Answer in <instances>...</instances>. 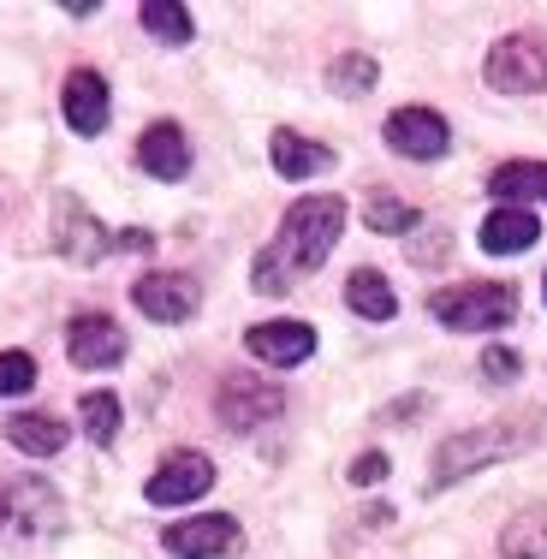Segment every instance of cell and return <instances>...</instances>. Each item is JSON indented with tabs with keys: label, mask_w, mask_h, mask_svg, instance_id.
Listing matches in <instances>:
<instances>
[{
	"label": "cell",
	"mask_w": 547,
	"mask_h": 559,
	"mask_svg": "<svg viewBox=\"0 0 547 559\" xmlns=\"http://www.w3.org/2000/svg\"><path fill=\"white\" fill-rule=\"evenodd\" d=\"M345 233V197H304L286 209L274 245L257 257V292H286L298 274H316L328 262V250Z\"/></svg>",
	"instance_id": "1"
},
{
	"label": "cell",
	"mask_w": 547,
	"mask_h": 559,
	"mask_svg": "<svg viewBox=\"0 0 547 559\" xmlns=\"http://www.w3.org/2000/svg\"><path fill=\"white\" fill-rule=\"evenodd\" d=\"M483 72L500 96H536V90H547V36H536V31L500 36V43L488 48Z\"/></svg>",
	"instance_id": "2"
},
{
	"label": "cell",
	"mask_w": 547,
	"mask_h": 559,
	"mask_svg": "<svg viewBox=\"0 0 547 559\" xmlns=\"http://www.w3.org/2000/svg\"><path fill=\"white\" fill-rule=\"evenodd\" d=\"M518 316V292L512 286H452L435 292V322L459 328V334H494Z\"/></svg>",
	"instance_id": "3"
},
{
	"label": "cell",
	"mask_w": 547,
	"mask_h": 559,
	"mask_svg": "<svg viewBox=\"0 0 547 559\" xmlns=\"http://www.w3.org/2000/svg\"><path fill=\"white\" fill-rule=\"evenodd\" d=\"M518 435H524V423H500V429H471V435H459V441H447L435 452V483H459L464 471H476V464H488V459H512L518 447Z\"/></svg>",
	"instance_id": "4"
},
{
	"label": "cell",
	"mask_w": 547,
	"mask_h": 559,
	"mask_svg": "<svg viewBox=\"0 0 547 559\" xmlns=\"http://www.w3.org/2000/svg\"><path fill=\"white\" fill-rule=\"evenodd\" d=\"M215 411L226 429H257V423H274L280 411H286V393L274 388V381H257V376H226L221 393H215Z\"/></svg>",
	"instance_id": "5"
},
{
	"label": "cell",
	"mask_w": 547,
	"mask_h": 559,
	"mask_svg": "<svg viewBox=\"0 0 547 559\" xmlns=\"http://www.w3.org/2000/svg\"><path fill=\"white\" fill-rule=\"evenodd\" d=\"M209 488H215V464L203 452H173V459H162V471L150 476L143 495H150V506H191Z\"/></svg>",
	"instance_id": "6"
},
{
	"label": "cell",
	"mask_w": 547,
	"mask_h": 559,
	"mask_svg": "<svg viewBox=\"0 0 547 559\" xmlns=\"http://www.w3.org/2000/svg\"><path fill=\"white\" fill-rule=\"evenodd\" d=\"M131 298H138V310L150 316V322H191L197 304H203V292H197L191 274H143L138 286H131Z\"/></svg>",
	"instance_id": "7"
},
{
	"label": "cell",
	"mask_w": 547,
	"mask_h": 559,
	"mask_svg": "<svg viewBox=\"0 0 547 559\" xmlns=\"http://www.w3.org/2000/svg\"><path fill=\"white\" fill-rule=\"evenodd\" d=\"M55 238H60V250L72 262H102L108 250H119V233H108L96 215H90L78 197H60V209H55Z\"/></svg>",
	"instance_id": "8"
},
{
	"label": "cell",
	"mask_w": 547,
	"mask_h": 559,
	"mask_svg": "<svg viewBox=\"0 0 547 559\" xmlns=\"http://www.w3.org/2000/svg\"><path fill=\"white\" fill-rule=\"evenodd\" d=\"M66 357H72L78 369H114L119 357H126V328H119L114 316H78V322L66 328Z\"/></svg>",
	"instance_id": "9"
},
{
	"label": "cell",
	"mask_w": 547,
	"mask_h": 559,
	"mask_svg": "<svg viewBox=\"0 0 547 559\" xmlns=\"http://www.w3.org/2000/svg\"><path fill=\"white\" fill-rule=\"evenodd\" d=\"M0 506H7V524H19L24 536H55L66 506L48 483H36V476H24V483H7V495H0Z\"/></svg>",
	"instance_id": "10"
},
{
	"label": "cell",
	"mask_w": 547,
	"mask_h": 559,
	"mask_svg": "<svg viewBox=\"0 0 547 559\" xmlns=\"http://www.w3.org/2000/svg\"><path fill=\"white\" fill-rule=\"evenodd\" d=\"M162 548L173 559H221V554H233L238 548V524L233 518H185V524H173L162 530Z\"/></svg>",
	"instance_id": "11"
},
{
	"label": "cell",
	"mask_w": 547,
	"mask_h": 559,
	"mask_svg": "<svg viewBox=\"0 0 547 559\" xmlns=\"http://www.w3.org/2000/svg\"><path fill=\"white\" fill-rule=\"evenodd\" d=\"M387 143L399 155H411V162H440L447 155V119L435 108H399L387 119Z\"/></svg>",
	"instance_id": "12"
},
{
	"label": "cell",
	"mask_w": 547,
	"mask_h": 559,
	"mask_svg": "<svg viewBox=\"0 0 547 559\" xmlns=\"http://www.w3.org/2000/svg\"><path fill=\"white\" fill-rule=\"evenodd\" d=\"M60 108H66V126H72L78 138H96V131L108 126V84H102V72L78 66L60 90Z\"/></svg>",
	"instance_id": "13"
},
{
	"label": "cell",
	"mask_w": 547,
	"mask_h": 559,
	"mask_svg": "<svg viewBox=\"0 0 547 559\" xmlns=\"http://www.w3.org/2000/svg\"><path fill=\"white\" fill-rule=\"evenodd\" d=\"M245 345L262 357V364L292 369V364H304V357L316 352V328H310V322H257V328L245 334Z\"/></svg>",
	"instance_id": "14"
},
{
	"label": "cell",
	"mask_w": 547,
	"mask_h": 559,
	"mask_svg": "<svg viewBox=\"0 0 547 559\" xmlns=\"http://www.w3.org/2000/svg\"><path fill=\"white\" fill-rule=\"evenodd\" d=\"M138 162H143L150 179H185V173H191V143H185V131L173 126V119H162V126L143 131Z\"/></svg>",
	"instance_id": "15"
},
{
	"label": "cell",
	"mask_w": 547,
	"mask_h": 559,
	"mask_svg": "<svg viewBox=\"0 0 547 559\" xmlns=\"http://www.w3.org/2000/svg\"><path fill=\"white\" fill-rule=\"evenodd\" d=\"M269 155H274L280 179H316V173H333V150H328V143L298 138V131H274Z\"/></svg>",
	"instance_id": "16"
},
{
	"label": "cell",
	"mask_w": 547,
	"mask_h": 559,
	"mask_svg": "<svg viewBox=\"0 0 547 559\" xmlns=\"http://www.w3.org/2000/svg\"><path fill=\"white\" fill-rule=\"evenodd\" d=\"M542 238V221L530 215V209H494L483 221V250L494 257H518V250H530Z\"/></svg>",
	"instance_id": "17"
},
{
	"label": "cell",
	"mask_w": 547,
	"mask_h": 559,
	"mask_svg": "<svg viewBox=\"0 0 547 559\" xmlns=\"http://www.w3.org/2000/svg\"><path fill=\"white\" fill-rule=\"evenodd\" d=\"M488 191L500 197V209L542 203V197H547V162H506V167H494Z\"/></svg>",
	"instance_id": "18"
},
{
	"label": "cell",
	"mask_w": 547,
	"mask_h": 559,
	"mask_svg": "<svg viewBox=\"0 0 547 559\" xmlns=\"http://www.w3.org/2000/svg\"><path fill=\"white\" fill-rule=\"evenodd\" d=\"M7 441L19 452H31V459H55V452L66 447V423L43 417V411H24V417L7 423Z\"/></svg>",
	"instance_id": "19"
},
{
	"label": "cell",
	"mask_w": 547,
	"mask_h": 559,
	"mask_svg": "<svg viewBox=\"0 0 547 559\" xmlns=\"http://www.w3.org/2000/svg\"><path fill=\"white\" fill-rule=\"evenodd\" d=\"M345 304H352L364 322H393V310H399L393 286H387L376 269H357L352 280H345Z\"/></svg>",
	"instance_id": "20"
},
{
	"label": "cell",
	"mask_w": 547,
	"mask_h": 559,
	"mask_svg": "<svg viewBox=\"0 0 547 559\" xmlns=\"http://www.w3.org/2000/svg\"><path fill=\"white\" fill-rule=\"evenodd\" d=\"M500 554L506 559H547V506H530V512H518L506 524Z\"/></svg>",
	"instance_id": "21"
},
{
	"label": "cell",
	"mask_w": 547,
	"mask_h": 559,
	"mask_svg": "<svg viewBox=\"0 0 547 559\" xmlns=\"http://www.w3.org/2000/svg\"><path fill=\"white\" fill-rule=\"evenodd\" d=\"M138 19H143V31H150V36H162V43H173V48H179V43H191V36H197L191 12H185L179 0H143V7H138Z\"/></svg>",
	"instance_id": "22"
},
{
	"label": "cell",
	"mask_w": 547,
	"mask_h": 559,
	"mask_svg": "<svg viewBox=\"0 0 547 559\" xmlns=\"http://www.w3.org/2000/svg\"><path fill=\"white\" fill-rule=\"evenodd\" d=\"M78 417H84V435L96 447H108L114 435H119V399L114 393H84L78 399Z\"/></svg>",
	"instance_id": "23"
},
{
	"label": "cell",
	"mask_w": 547,
	"mask_h": 559,
	"mask_svg": "<svg viewBox=\"0 0 547 559\" xmlns=\"http://www.w3.org/2000/svg\"><path fill=\"white\" fill-rule=\"evenodd\" d=\"M376 60L369 55H345V60H333L328 66V90L333 96H364V90H376Z\"/></svg>",
	"instance_id": "24"
},
{
	"label": "cell",
	"mask_w": 547,
	"mask_h": 559,
	"mask_svg": "<svg viewBox=\"0 0 547 559\" xmlns=\"http://www.w3.org/2000/svg\"><path fill=\"white\" fill-rule=\"evenodd\" d=\"M364 221L376 226V233H411V226H417V209L399 203V197H387V191H376L364 203Z\"/></svg>",
	"instance_id": "25"
},
{
	"label": "cell",
	"mask_w": 547,
	"mask_h": 559,
	"mask_svg": "<svg viewBox=\"0 0 547 559\" xmlns=\"http://www.w3.org/2000/svg\"><path fill=\"white\" fill-rule=\"evenodd\" d=\"M31 388H36V357H24V352H0V399L31 393Z\"/></svg>",
	"instance_id": "26"
},
{
	"label": "cell",
	"mask_w": 547,
	"mask_h": 559,
	"mask_svg": "<svg viewBox=\"0 0 547 559\" xmlns=\"http://www.w3.org/2000/svg\"><path fill=\"white\" fill-rule=\"evenodd\" d=\"M483 376L488 381H518V357L506 352V345H488V352H483Z\"/></svg>",
	"instance_id": "27"
},
{
	"label": "cell",
	"mask_w": 547,
	"mask_h": 559,
	"mask_svg": "<svg viewBox=\"0 0 547 559\" xmlns=\"http://www.w3.org/2000/svg\"><path fill=\"white\" fill-rule=\"evenodd\" d=\"M381 476H387V459H381V452H369V459L352 464V483H381Z\"/></svg>",
	"instance_id": "28"
},
{
	"label": "cell",
	"mask_w": 547,
	"mask_h": 559,
	"mask_svg": "<svg viewBox=\"0 0 547 559\" xmlns=\"http://www.w3.org/2000/svg\"><path fill=\"white\" fill-rule=\"evenodd\" d=\"M0 524H7V506H0Z\"/></svg>",
	"instance_id": "29"
}]
</instances>
